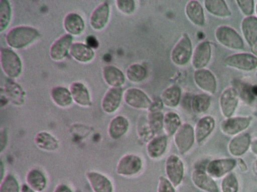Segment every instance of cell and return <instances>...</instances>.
Returning <instances> with one entry per match:
<instances>
[{"mask_svg":"<svg viewBox=\"0 0 257 192\" xmlns=\"http://www.w3.org/2000/svg\"><path fill=\"white\" fill-rule=\"evenodd\" d=\"M39 36V31L36 28L27 26H19L9 30L6 40L10 46L19 49L32 43Z\"/></svg>","mask_w":257,"mask_h":192,"instance_id":"6da1fadb","label":"cell"},{"mask_svg":"<svg viewBox=\"0 0 257 192\" xmlns=\"http://www.w3.org/2000/svg\"><path fill=\"white\" fill-rule=\"evenodd\" d=\"M2 68L8 76L17 78L22 71V63L19 56L12 50L4 48L1 49Z\"/></svg>","mask_w":257,"mask_h":192,"instance_id":"7a4b0ae2","label":"cell"},{"mask_svg":"<svg viewBox=\"0 0 257 192\" xmlns=\"http://www.w3.org/2000/svg\"><path fill=\"white\" fill-rule=\"evenodd\" d=\"M143 166V160L139 155L127 154L119 158L115 170L116 174L120 176L130 177L138 174Z\"/></svg>","mask_w":257,"mask_h":192,"instance_id":"3957f363","label":"cell"},{"mask_svg":"<svg viewBox=\"0 0 257 192\" xmlns=\"http://www.w3.org/2000/svg\"><path fill=\"white\" fill-rule=\"evenodd\" d=\"M175 146L181 154L188 152L195 142L194 128L189 123L182 124L173 136Z\"/></svg>","mask_w":257,"mask_h":192,"instance_id":"277c9868","label":"cell"},{"mask_svg":"<svg viewBox=\"0 0 257 192\" xmlns=\"http://www.w3.org/2000/svg\"><path fill=\"white\" fill-rule=\"evenodd\" d=\"M165 170L166 178L175 188L178 187L184 174V164L182 159L175 154L168 156L165 162Z\"/></svg>","mask_w":257,"mask_h":192,"instance_id":"5b68a950","label":"cell"},{"mask_svg":"<svg viewBox=\"0 0 257 192\" xmlns=\"http://www.w3.org/2000/svg\"><path fill=\"white\" fill-rule=\"evenodd\" d=\"M215 36L221 44L228 48L240 50L244 47V43L240 35L229 26H222L217 28Z\"/></svg>","mask_w":257,"mask_h":192,"instance_id":"8992f818","label":"cell"},{"mask_svg":"<svg viewBox=\"0 0 257 192\" xmlns=\"http://www.w3.org/2000/svg\"><path fill=\"white\" fill-rule=\"evenodd\" d=\"M224 62L229 67L250 71L257 67V58L248 53L235 54L226 57Z\"/></svg>","mask_w":257,"mask_h":192,"instance_id":"52a82bcc","label":"cell"},{"mask_svg":"<svg viewBox=\"0 0 257 192\" xmlns=\"http://www.w3.org/2000/svg\"><path fill=\"white\" fill-rule=\"evenodd\" d=\"M86 178L93 192H113L112 181L101 172L90 170L86 172Z\"/></svg>","mask_w":257,"mask_h":192,"instance_id":"ba28073f","label":"cell"},{"mask_svg":"<svg viewBox=\"0 0 257 192\" xmlns=\"http://www.w3.org/2000/svg\"><path fill=\"white\" fill-rule=\"evenodd\" d=\"M72 35L66 34L57 39L51 45L49 54L51 58L55 61L64 59L67 55L72 44Z\"/></svg>","mask_w":257,"mask_h":192,"instance_id":"9c48e42d","label":"cell"},{"mask_svg":"<svg viewBox=\"0 0 257 192\" xmlns=\"http://www.w3.org/2000/svg\"><path fill=\"white\" fill-rule=\"evenodd\" d=\"M191 178L194 184L202 190L206 192H218L216 182L202 168H195L191 172Z\"/></svg>","mask_w":257,"mask_h":192,"instance_id":"30bf717a","label":"cell"},{"mask_svg":"<svg viewBox=\"0 0 257 192\" xmlns=\"http://www.w3.org/2000/svg\"><path fill=\"white\" fill-rule=\"evenodd\" d=\"M192 52L191 41L188 36L185 34L180 40L172 50L173 61L180 65L184 64L189 60Z\"/></svg>","mask_w":257,"mask_h":192,"instance_id":"8fae6325","label":"cell"},{"mask_svg":"<svg viewBox=\"0 0 257 192\" xmlns=\"http://www.w3.org/2000/svg\"><path fill=\"white\" fill-rule=\"evenodd\" d=\"M124 100L130 106L138 109H149L152 100L142 90L137 88H130L124 94Z\"/></svg>","mask_w":257,"mask_h":192,"instance_id":"7c38bea8","label":"cell"},{"mask_svg":"<svg viewBox=\"0 0 257 192\" xmlns=\"http://www.w3.org/2000/svg\"><path fill=\"white\" fill-rule=\"evenodd\" d=\"M122 96L120 87H112L104 95L101 101V108L106 113L111 114L119 108Z\"/></svg>","mask_w":257,"mask_h":192,"instance_id":"4fadbf2b","label":"cell"},{"mask_svg":"<svg viewBox=\"0 0 257 192\" xmlns=\"http://www.w3.org/2000/svg\"><path fill=\"white\" fill-rule=\"evenodd\" d=\"M236 163L232 158L214 160L207 164L206 172L211 177L219 178L231 170Z\"/></svg>","mask_w":257,"mask_h":192,"instance_id":"5bb4252c","label":"cell"},{"mask_svg":"<svg viewBox=\"0 0 257 192\" xmlns=\"http://www.w3.org/2000/svg\"><path fill=\"white\" fill-rule=\"evenodd\" d=\"M4 92L8 101L15 106H21L24 104L25 92L20 85L11 79L5 82Z\"/></svg>","mask_w":257,"mask_h":192,"instance_id":"9a60e30c","label":"cell"},{"mask_svg":"<svg viewBox=\"0 0 257 192\" xmlns=\"http://www.w3.org/2000/svg\"><path fill=\"white\" fill-rule=\"evenodd\" d=\"M238 96L234 88H227L220 96V104L223 114L227 118L234 113L238 104Z\"/></svg>","mask_w":257,"mask_h":192,"instance_id":"2e32d148","label":"cell"},{"mask_svg":"<svg viewBox=\"0 0 257 192\" xmlns=\"http://www.w3.org/2000/svg\"><path fill=\"white\" fill-rule=\"evenodd\" d=\"M34 142L39 149L47 152H55L60 147L59 140L51 133L45 130L35 134Z\"/></svg>","mask_w":257,"mask_h":192,"instance_id":"e0dca14e","label":"cell"},{"mask_svg":"<svg viewBox=\"0 0 257 192\" xmlns=\"http://www.w3.org/2000/svg\"><path fill=\"white\" fill-rule=\"evenodd\" d=\"M25 181L27 184L36 192H43L48 184V180L44 172L36 168L27 172Z\"/></svg>","mask_w":257,"mask_h":192,"instance_id":"ac0fdd59","label":"cell"},{"mask_svg":"<svg viewBox=\"0 0 257 192\" xmlns=\"http://www.w3.org/2000/svg\"><path fill=\"white\" fill-rule=\"evenodd\" d=\"M73 101L80 106L89 107L92 105L89 92L83 83L75 82L72 83L69 87Z\"/></svg>","mask_w":257,"mask_h":192,"instance_id":"d6986e66","label":"cell"},{"mask_svg":"<svg viewBox=\"0 0 257 192\" xmlns=\"http://www.w3.org/2000/svg\"><path fill=\"white\" fill-rule=\"evenodd\" d=\"M168 146V138L165 135L155 136L146 146L148 156L152 159H158L165 153Z\"/></svg>","mask_w":257,"mask_h":192,"instance_id":"ffe728a7","label":"cell"},{"mask_svg":"<svg viewBox=\"0 0 257 192\" xmlns=\"http://www.w3.org/2000/svg\"><path fill=\"white\" fill-rule=\"evenodd\" d=\"M129 126L128 120L125 117L121 115L116 116L108 124V135L113 140H118L126 133Z\"/></svg>","mask_w":257,"mask_h":192,"instance_id":"44dd1931","label":"cell"},{"mask_svg":"<svg viewBox=\"0 0 257 192\" xmlns=\"http://www.w3.org/2000/svg\"><path fill=\"white\" fill-rule=\"evenodd\" d=\"M109 16V6L106 2L98 5L92 12L90 23L92 28L95 30L102 29L106 24Z\"/></svg>","mask_w":257,"mask_h":192,"instance_id":"7402d4cb","label":"cell"},{"mask_svg":"<svg viewBox=\"0 0 257 192\" xmlns=\"http://www.w3.org/2000/svg\"><path fill=\"white\" fill-rule=\"evenodd\" d=\"M196 83L201 89L210 94H214L216 90L217 83L213 74L207 70L200 69L194 74Z\"/></svg>","mask_w":257,"mask_h":192,"instance_id":"603a6c76","label":"cell"},{"mask_svg":"<svg viewBox=\"0 0 257 192\" xmlns=\"http://www.w3.org/2000/svg\"><path fill=\"white\" fill-rule=\"evenodd\" d=\"M215 124V120L211 116L201 118L194 128L195 142L198 144L203 142L213 131Z\"/></svg>","mask_w":257,"mask_h":192,"instance_id":"cb8c5ba5","label":"cell"},{"mask_svg":"<svg viewBox=\"0 0 257 192\" xmlns=\"http://www.w3.org/2000/svg\"><path fill=\"white\" fill-rule=\"evenodd\" d=\"M251 120L249 117L229 118L222 122L221 130L227 134L233 135L246 129L249 126Z\"/></svg>","mask_w":257,"mask_h":192,"instance_id":"d4e9b609","label":"cell"},{"mask_svg":"<svg viewBox=\"0 0 257 192\" xmlns=\"http://www.w3.org/2000/svg\"><path fill=\"white\" fill-rule=\"evenodd\" d=\"M211 48L208 42H203L196 48L193 56L192 64L194 68L201 69L205 67L211 58Z\"/></svg>","mask_w":257,"mask_h":192,"instance_id":"484cf974","label":"cell"},{"mask_svg":"<svg viewBox=\"0 0 257 192\" xmlns=\"http://www.w3.org/2000/svg\"><path fill=\"white\" fill-rule=\"evenodd\" d=\"M63 24L65 30L71 35H79L85 28L83 19L76 12L68 14L64 18Z\"/></svg>","mask_w":257,"mask_h":192,"instance_id":"4316f807","label":"cell"},{"mask_svg":"<svg viewBox=\"0 0 257 192\" xmlns=\"http://www.w3.org/2000/svg\"><path fill=\"white\" fill-rule=\"evenodd\" d=\"M70 54L76 60L81 62H90L94 57L95 53L92 48L86 44L77 42L72 44Z\"/></svg>","mask_w":257,"mask_h":192,"instance_id":"83f0119b","label":"cell"},{"mask_svg":"<svg viewBox=\"0 0 257 192\" xmlns=\"http://www.w3.org/2000/svg\"><path fill=\"white\" fill-rule=\"evenodd\" d=\"M50 96L53 102L62 108L70 106L73 102L69 89L64 86L54 87L51 90Z\"/></svg>","mask_w":257,"mask_h":192,"instance_id":"f1b7e54d","label":"cell"},{"mask_svg":"<svg viewBox=\"0 0 257 192\" xmlns=\"http://www.w3.org/2000/svg\"><path fill=\"white\" fill-rule=\"evenodd\" d=\"M243 34L247 42L251 46L257 42V18L248 16L241 22Z\"/></svg>","mask_w":257,"mask_h":192,"instance_id":"f546056e","label":"cell"},{"mask_svg":"<svg viewBox=\"0 0 257 192\" xmlns=\"http://www.w3.org/2000/svg\"><path fill=\"white\" fill-rule=\"evenodd\" d=\"M250 144V136L248 133L240 134L233 138L229 145L230 152L233 156H239L244 154Z\"/></svg>","mask_w":257,"mask_h":192,"instance_id":"4dcf8cb0","label":"cell"},{"mask_svg":"<svg viewBox=\"0 0 257 192\" xmlns=\"http://www.w3.org/2000/svg\"><path fill=\"white\" fill-rule=\"evenodd\" d=\"M102 74L105 81L112 87H120L124 82L123 73L115 66H107L104 67Z\"/></svg>","mask_w":257,"mask_h":192,"instance_id":"1f68e13d","label":"cell"},{"mask_svg":"<svg viewBox=\"0 0 257 192\" xmlns=\"http://www.w3.org/2000/svg\"><path fill=\"white\" fill-rule=\"evenodd\" d=\"M182 124L180 117L176 112H169L164 114L163 130L167 136H173Z\"/></svg>","mask_w":257,"mask_h":192,"instance_id":"d6a6232c","label":"cell"},{"mask_svg":"<svg viewBox=\"0 0 257 192\" xmlns=\"http://www.w3.org/2000/svg\"><path fill=\"white\" fill-rule=\"evenodd\" d=\"M186 12L189 19L198 26L204 24L205 18L203 8L196 0L190 1L186 6Z\"/></svg>","mask_w":257,"mask_h":192,"instance_id":"836d02e7","label":"cell"},{"mask_svg":"<svg viewBox=\"0 0 257 192\" xmlns=\"http://www.w3.org/2000/svg\"><path fill=\"white\" fill-rule=\"evenodd\" d=\"M205 6L207 10L213 15L221 18H226L231 15L226 4L222 0H207Z\"/></svg>","mask_w":257,"mask_h":192,"instance_id":"e575fe53","label":"cell"},{"mask_svg":"<svg viewBox=\"0 0 257 192\" xmlns=\"http://www.w3.org/2000/svg\"><path fill=\"white\" fill-rule=\"evenodd\" d=\"M181 96L180 88L174 86L167 88L163 92L161 100L166 106L174 108L179 104Z\"/></svg>","mask_w":257,"mask_h":192,"instance_id":"d590c367","label":"cell"},{"mask_svg":"<svg viewBox=\"0 0 257 192\" xmlns=\"http://www.w3.org/2000/svg\"><path fill=\"white\" fill-rule=\"evenodd\" d=\"M210 96L204 94L195 96L191 102V108L193 111L197 114H201L206 112L210 104Z\"/></svg>","mask_w":257,"mask_h":192,"instance_id":"8d00e7d4","label":"cell"},{"mask_svg":"<svg viewBox=\"0 0 257 192\" xmlns=\"http://www.w3.org/2000/svg\"><path fill=\"white\" fill-rule=\"evenodd\" d=\"M21 189L18 180L12 174H7L1 180L0 192H20Z\"/></svg>","mask_w":257,"mask_h":192,"instance_id":"74e56055","label":"cell"},{"mask_svg":"<svg viewBox=\"0 0 257 192\" xmlns=\"http://www.w3.org/2000/svg\"><path fill=\"white\" fill-rule=\"evenodd\" d=\"M12 18V8L7 0L0 1V32L5 30L9 26Z\"/></svg>","mask_w":257,"mask_h":192,"instance_id":"f35d334b","label":"cell"},{"mask_svg":"<svg viewBox=\"0 0 257 192\" xmlns=\"http://www.w3.org/2000/svg\"><path fill=\"white\" fill-rule=\"evenodd\" d=\"M137 133L139 138L147 143L156 134L149 126L147 118L146 120L139 122L137 124Z\"/></svg>","mask_w":257,"mask_h":192,"instance_id":"ab89813d","label":"cell"},{"mask_svg":"<svg viewBox=\"0 0 257 192\" xmlns=\"http://www.w3.org/2000/svg\"><path fill=\"white\" fill-rule=\"evenodd\" d=\"M164 114L161 112H149L147 120L152 130L156 134L163 129Z\"/></svg>","mask_w":257,"mask_h":192,"instance_id":"60d3db41","label":"cell"},{"mask_svg":"<svg viewBox=\"0 0 257 192\" xmlns=\"http://www.w3.org/2000/svg\"><path fill=\"white\" fill-rule=\"evenodd\" d=\"M146 74V69L139 64H134L131 66L126 72L128 78L134 82H139L144 80Z\"/></svg>","mask_w":257,"mask_h":192,"instance_id":"b9f144b4","label":"cell"},{"mask_svg":"<svg viewBox=\"0 0 257 192\" xmlns=\"http://www.w3.org/2000/svg\"><path fill=\"white\" fill-rule=\"evenodd\" d=\"M223 192H237L238 190V182L234 174L227 175L222 182Z\"/></svg>","mask_w":257,"mask_h":192,"instance_id":"7bdbcfd3","label":"cell"},{"mask_svg":"<svg viewBox=\"0 0 257 192\" xmlns=\"http://www.w3.org/2000/svg\"><path fill=\"white\" fill-rule=\"evenodd\" d=\"M236 90L238 96L248 103L252 102L254 99V94L253 92V88L244 84H240Z\"/></svg>","mask_w":257,"mask_h":192,"instance_id":"ee69618b","label":"cell"},{"mask_svg":"<svg viewBox=\"0 0 257 192\" xmlns=\"http://www.w3.org/2000/svg\"><path fill=\"white\" fill-rule=\"evenodd\" d=\"M175 188L166 177L160 176L159 178L157 192H176Z\"/></svg>","mask_w":257,"mask_h":192,"instance_id":"f6af8a7d","label":"cell"},{"mask_svg":"<svg viewBox=\"0 0 257 192\" xmlns=\"http://www.w3.org/2000/svg\"><path fill=\"white\" fill-rule=\"evenodd\" d=\"M116 5L118 9L125 14L132 13L135 7V2L132 0H117Z\"/></svg>","mask_w":257,"mask_h":192,"instance_id":"bcb514c9","label":"cell"},{"mask_svg":"<svg viewBox=\"0 0 257 192\" xmlns=\"http://www.w3.org/2000/svg\"><path fill=\"white\" fill-rule=\"evenodd\" d=\"M242 12L248 16H250L253 12V0H237L236 2Z\"/></svg>","mask_w":257,"mask_h":192,"instance_id":"7dc6e473","label":"cell"},{"mask_svg":"<svg viewBox=\"0 0 257 192\" xmlns=\"http://www.w3.org/2000/svg\"><path fill=\"white\" fill-rule=\"evenodd\" d=\"M8 133L5 128H2L0 132V152L2 153L7 148L8 142Z\"/></svg>","mask_w":257,"mask_h":192,"instance_id":"c3c4849f","label":"cell"},{"mask_svg":"<svg viewBox=\"0 0 257 192\" xmlns=\"http://www.w3.org/2000/svg\"><path fill=\"white\" fill-rule=\"evenodd\" d=\"M163 102L161 99L156 98L153 101L148 109L149 112H161L163 108Z\"/></svg>","mask_w":257,"mask_h":192,"instance_id":"681fc988","label":"cell"},{"mask_svg":"<svg viewBox=\"0 0 257 192\" xmlns=\"http://www.w3.org/2000/svg\"><path fill=\"white\" fill-rule=\"evenodd\" d=\"M86 44L91 48H97L99 43L97 40L93 36H88L86 39Z\"/></svg>","mask_w":257,"mask_h":192,"instance_id":"f907efd6","label":"cell"},{"mask_svg":"<svg viewBox=\"0 0 257 192\" xmlns=\"http://www.w3.org/2000/svg\"><path fill=\"white\" fill-rule=\"evenodd\" d=\"M53 192H74L72 189L65 184H59L54 189Z\"/></svg>","mask_w":257,"mask_h":192,"instance_id":"816d5d0a","label":"cell"},{"mask_svg":"<svg viewBox=\"0 0 257 192\" xmlns=\"http://www.w3.org/2000/svg\"><path fill=\"white\" fill-rule=\"evenodd\" d=\"M20 192H36L30 186H29L26 183L23 184L21 186V189Z\"/></svg>","mask_w":257,"mask_h":192,"instance_id":"f5cc1de1","label":"cell"},{"mask_svg":"<svg viewBox=\"0 0 257 192\" xmlns=\"http://www.w3.org/2000/svg\"><path fill=\"white\" fill-rule=\"evenodd\" d=\"M0 164H1V165H0L1 180H2L6 175L5 174V164L2 160H1Z\"/></svg>","mask_w":257,"mask_h":192,"instance_id":"db71d44e","label":"cell"},{"mask_svg":"<svg viewBox=\"0 0 257 192\" xmlns=\"http://www.w3.org/2000/svg\"><path fill=\"white\" fill-rule=\"evenodd\" d=\"M238 164L242 171H245L247 169L246 166L244 162L241 159H238Z\"/></svg>","mask_w":257,"mask_h":192,"instance_id":"11a10c76","label":"cell"},{"mask_svg":"<svg viewBox=\"0 0 257 192\" xmlns=\"http://www.w3.org/2000/svg\"><path fill=\"white\" fill-rule=\"evenodd\" d=\"M251 148L252 151L257 154V140H254L251 142Z\"/></svg>","mask_w":257,"mask_h":192,"instance_id":"9f6ffc18","label":"cell"},{"mask_svg":"<svg viewBox=\"0 0 257 192\" xmlns=\"http://www.w3.org/2000/svg\"><path fill=\"white\" fill-rule=\"evenodd\" d=\"M254 168L255 171L257 172V160L255 161V162L254 163Z\"/></svg>","mask_w":257,"mask_h":192,"instance_id":"6f0895ef","label":"cell"},{"mask_svg":"<svg viewBox=\"0 0 257 192\" xmlns=\"http://www.w3.org/2000/svg\"><path fill=\"white\" fill-rule=\"evenodd\" d=\"M255 9H256V14H257V4H256V8H255Z\"/></svg>","mask_w":257,"mask_h":192,"instance_id":"680465c9","label":"cell"}]
</instances>
